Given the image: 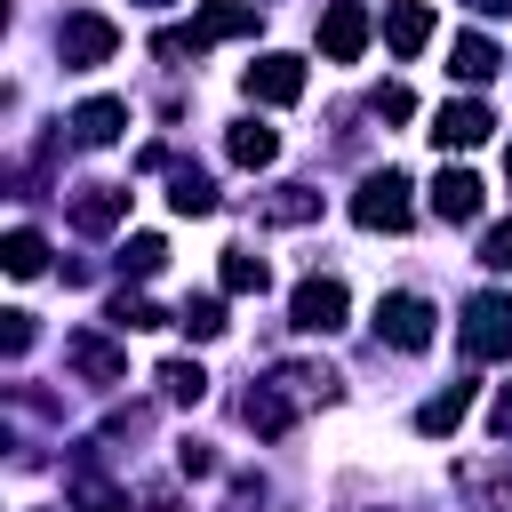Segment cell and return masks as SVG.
I'll use <instances>...</instances> for the list:
<instances>
[{"instance_id": "9", "label": "cell", "mask_w": 512, "mask_h": 512, "mask_svg": "<svg viewBox=\"0 0 512 512\" xmlns=\"http://www.w3.org/2000/svg\"><path fill=\"white\" fill-rule=\"evenodd\" d=\"M248 96L256 104H296L304 96V64L296 56H256L248 64Z\"/></svg>"}, {"instance_id": "32", "label": "cell", "mask_w": 512, "mask_h": 512, "mask_svg": "<svg viewBox=\"0 0 512 512\" xmlns=\"http://www.w3.org/2000/svg\"><path fill=\"white\" fill-rule=\"evenodd\" d=\"M488 432H496V440H512V384L496 392V408H488Z\"/></svg>"}, {"instance_id": "5", "label": "cell", "mask_w": 512, "mask_h": 512, "mask_svg": "<svg viewBox=\"0 0 512 512\" xmlns=\"http://www.w3.org/2000/svg\"><path fill=\"white\" fill-rule=\"evenodd\" d=\"M432 320H440V312H432L424 296H408V288L376 304V336H384V344H400V352H424V344H432Z\"/></svg>"}, {"instance_id": "24", "label": "cell", "mask_w": 512, "mask_h": 512, "mask_svg": "<svg viewBox=\"0 0 512 512\" xmlns=\"http://www.w3.org/2000/svg\"><path fill=\"white\" fill-rule=\"evenodd\" d=\"M112 328H120V336H136V328H160V304L120 288V296H112Z\"/></svg>"}, {"instance_id": "17", "label": "cell", "mask_w": 512, "mask_h": 512, "mask_svg": "<svg viewBox=\"0 0 512 512\" xmlns=\"http://www.w3.org/2000/svg\"><path fill=\"white\" fill-rule=\"evenodd\" d=\"M168 208H176V216H208V208H216L208 168H176V176H168Z\"/></svg>"}, {"instance_id": "33", "label": "cell", "mask_w": 512, "mask_h": 512, "mask_svg": "<svg viewBox=\"0 0 512 512\" xmlns=\"http://www.w3.org/2000/svg\"><path fill=\"white\" fill-rule=\"evenodd\" d=\"M472 8H480V16H512V0H472Z\"/></svg>"}, {"instance_id": "19", "label": "cell", "mask_w": 512, "mask_h": 512, "mask_svg": "<svg viewBox=\"0 0 512 512\" xmlns=\"http://www.w3.org/2000/svg\"><path fill=\"white\" fill-rule=\"evenodd\" d=\"M496 64H504V56H496V48L480 40V32H464V40L448 48V72H456V80H472V88H480V80H488Z\"/></svg>"}, {"instance_id": "22", "label": "cell", "mask_w": 512, "mask_h": 512, "mask_svg": "<svg viewBox=\"0 0 512 512\" xmlns=\"http://www.w3.org/2000/svg\"><path fill=\"white\" fill-rule=\"evenodd\" d=\"M160 264H168V240H160V232H136V240L120 248V272H136V280H152Z\"/></svg>"}, {"instance_id": "1", "label": "cell", "mask_w": 512, "mask_h": 512, "mask_svg": "<svg viewBox=\"0 0 512 512\" xmlns=\"http://www.w3.org/2000/svg\"><path fill=\"white\" fill-rule=\"evenodd\" d=\"M408 216H416V200H408V176H400V168L360 176V192H352V224H360V232H400Z\"/></svg>"}, {"instance_id": "15", "label": "cell", "mask_w": 512, "mask_h": 512, "mask_svg": "<svg viewBox=\"0 0 512 512\" xmlns=\"http://www.w3.org/2000/svg\"><path fill=\"white\" fill-rule=\"evenodd\" d=\"M224 152H232L240 168H272V160H280V136H272L264 120H240V128L224 136Z\"/></svg>"}, {"instance_id": "13", "label": "cell", "mask_w": 512, "mask_h": 512, "mask_svg": "<svg viewBox=\"0 0 512 512\" xmlns=\"http://www.w3.org/2000/svg\"><path fill=\"white\" fill-rule=\"evenodd\" d=\"M120 128H128V104H120V96H88V104L72 112V136H80V144H120Z\"/></svg>"}, {"instance_id": "23", "label": "cell", "mask_w": 512, "mask_h": 512, "mask_svg": "<svg viewBox=\"0 0 512 512\" xmlns=\"http://www.w3.org/2000/svg\"><path fill=\"white\" fill-rule=\"evenodd\" d=\"M224 288H232V296H264V256L224 248Z\"/></svg>"}, {"instance_id": "20", "label": "cell", "mask_w": 512, "mask_h": 512, "mask_svg": "<svg viewBox=\"0 0 512 512\" xmlns=\"http://www.w3.org/2000/svg\"><path fill=\"white\" fill-rule=\"evenodd\" d=\"M0 264H8V272H16V280H32V272H40V264H48V240H40V232H32V224H16V232H8V240H0Z\"/></svg>"}, {"instance_id": "4", "label": "cell", "mask_w": 512, "mask_h": 512, "mask_svg": "<svg viewBox=\"0 0 512 512\" xmlns=\"http://www.w3.org/2000/svg\"><path fill=\"white\" fill-rule=\"evenodd\" d=\"M464 352L472 360H512V296H472L464 304Z\"/></svg>"}, {"instance_id": "31", "label": "cell", "mask_w": 512, "mask_h": 512, "mask_svg": "<svg viewBox=\"0 0 512 512\" xmlns=\"http://www.w3.org/2000/svg\"><path fill=\"white\" fill-rule=\"evenodd\" d=\"M176 464H184V472H192V480H200V472H216V456H208V448H200V440H184V448H176Z\"/></svg>"}, {"instance_id": "11", "label": "cell", "mask_w": 512, "mask_h": 512, "mask_svg": "<svg viewBox=\"0 0 512 512\" xmlns=\"http://www.w3.org/2000/svg\"><path fill=\"white\" fill-rule=\"evenodd\" d=\"M120 216H128V184H80V200H72L80 232H112Z\"/></svg>"}, {"instance_id": "8", "label": "cell", "mask_w": 512, "mask_h": 512, "mask_svg": "<svg viewBox=\"0 0 512 512\" xmlns=\"http://www.w3.org/2000/svg\"><path fill=\"white\" fill-rule=\"evenodd\" d=\"M184 32H192V48H216V40H240V32H256V8H248V0H208V8H200Z\"/></svg>"}, {"instance_id": "16", "label": "cell", "mask_w": 512, "mask_h": 512, "mask_svg": "<svg viewBox=\"0 0 512 512\" xmlns=\"http://www.w3.org/2000/svg\"><path fill=\"white\" fill-rule=\"evenodd\" d=\"M64 352H72V368H80V376H96V384H120V376H128V360H120L104 336H72Z\"/></svg>"}, {"instance_id": "28", "label": "cell", "mask_w": 512, "mask_h": 512, "mask_svg": "<svg viewBox=\"0 0 512 512\" xmlns=\"http://www.w3.org/2000/svg\"><path fill=\"white\" fill-rule=\"evenodd\" d=\"M280 384H288V392H304V400H312V392H320V400L336 392V376H328V368H280Z\"/></svg>"}, {"instance_id": "26", "label": "cell", "mask_w": 512, "mask_h": 512, "mask_svg": "<svg viewBox=\"0 0 512 512\" xmlns=\"http://www.w3.org/2000/svg\"><path fill=\"white\" fill-rule=\"evenodd\" d=\"M304 216H320V192H304V184H288V192L272 200V224H304Z\"/></svg>"}, {"instance_id": "30", "label": "cell", "mask_w": 512, "mask_h": 512, "mask_svg": "<svg viewBox=\"0 0 512 512\" xmlns=\"http://www.w3.org/2000/svg\"><path fill=\"white\" fill-rule=\"evenodd\" d=\"M0 320H8V328H0V352H8V360H16V352H24V344H32V312H0Z\"/></svg>"}, {"instance_id": "27", "label": "cell", "mask_w": 512, "mask_h": 512, "mask_svg": "<svg viewBox=\"0 0 512 512\" xmlns=\"http://www.w3.org/2000/svg\"><path fill=\"white\" fill-rule=\"evenodd\" d=\"M480 264L488 272H512V224H488L480 232Z\"/></svg>"}, {"instance_id": "29", "label": "cell", "mask_w": 512, "mask_h": 512, "mask_svg": "<svg viewBox=\"0 0 512 512\" xmlns=\"http://www.w3.org/2000/svg\"><path fill=\"white\" fill-rule=\"evenodd\" d=\"M376 112H384V120H408V112H416V96H408L400 80H384V88H376Z\"/></svg>"}, {"instance_id": "6", "label": "cell", "mask_w": 512, "mask_h": 512, "mask_svg": "<svg viewBox=\"0 0 512 512\" xmlns=\"http://www.w3.org/2000/svg\"><path fill=\"white\" fill-rule=\"evenodd\" d=\"M360 48H368V8H360V0H328V16H320V56H328V64H360Z\"/></svg>"}, {"instance_id": "34", "label": "cell", "mask_w": 512, "mask_h": 512, "mask_svg": "<svg viewBox=\"0 0 512 512\" xmlns=\"http://www.w3.org/2000/svg\"><path fill=\"white\" fill-rule=\"evenodd\" d=\"M152 8H168V0H152Z\"/></svg>"}, {"instance_id": "7", "label": "cell", "mask_w": 512, "mask_h": 512, "mask_svg": "<svg viewBox=\"0 0 512 512\" xmlns=\"http://www.w3.org/2000/svg\"><path fill=\"white\" fill-rule=\"evenodd\" d=\"M488 128H496V120H488V104H472V96H456V104L432 112V144H440V152H472Z\"/></svg>"}, {"instance_id": "14", "label": "cell", "mask_w": 512, "mask_h": 512, "mask_svg": "<svg viewBox=\"0 0 512 512\" xmlns=\"http://www.w3.org/2000/svg\"><path fill=\"white\" fill-rule=\"evenodd\" d=\"M464 408H472V384H448V392H432V400L416 408V432H424V440H440V432H456V424H464Z\"/></svg>"}, {"instance_id": "12", "label": "cell", "mask_w": 512, "mask_h": 512, "mask_svg": "<svg viewBox=\"0 0 512 512\" xmlns=\"http://www.w3.org/2000/svg\"><path fill=\"white\" fill-rule=\"evenodd\" d=\"M384 40H392V56H416V48L432 40V8H424V0H392V8H384Z\"/></svg>"}, {"instance_id": "10", "label": "cell", "mask_w": 512, "mask_h": 512, "mask_svg": "<svg viewBox=\"0 0 512 512\" xmlns=\"http://www.w3.org/2000/svg\"><path fill=\"white\" fill-rule=\"evenodd\" d=\"M432 216L440 224H472L480 216V176L472 168H440L432 176Z\"/></svg>"}, {"instance_id": "25", "label": "cell", "mask_w": 512, "mask_h": 512, "mask_svg": "<svg viewBox=\"0 0 512 512\" xmlns=\"http://www.w3.org/2000/svg\"><path fill=\"white\" fill-rule=\"evenodd\" d=\"M176 328H184V336H200V344H208V336H224V304H216V296H192V304H184V312H176Z\"/></svg>"}, {"instance_id": "18", "label": "cell", "mask_w": 512, "mask_h": 512, "mask_svg": "<svg viewBox=\"0 0 512 512\" xmlns=\"http://www.w3.org/2000/svg\"><path fill=\"white\" fill-rule=\"evenodd\" d=\"M152 384H160V400L192 408V400L208 392V368H200V360H160V376H152Z\"/></svg>"}, {"instance_id": "2", "label": "cell", "mask_w": 512, "mask_h": 512, "mask_svg": "<svg viewBox=\"0 0 512 512\" xmlns=\"http://www.w3.org/2000/svg\"><path fill=\"white\" fill-rule=\"evenodd\" d=\"M112 48H120V24H112V16H96V8L64 16V32H56L64 72H96V64H112Z\"/></svg>"}, {"instance_id": "21", "label": "cell", "mask_w": 512, "mask_h": 512, "mask_svg": "<svg viewBox=\"0 0 512 512\" xmlns=\"http://www.w3.org/2000/svg\"><path fill=\"white\" fill-rule=\"evenodd\" d=\"M240 424H248V432H264V440H272V432H288V400H280V392H272V384H256V392H248V400H240Z\"/></svg>"}, {"instance_id": "3", "label": "cell", "mask_w": 512, "mask_h": 512, "mask_svg": "<svg viewBox=\"0 0 512 512\" xmlns=\"http://www.w3.org/2000/svg\"><path fill=\"white\" fill-rule=\"evenodd\" d=\"M344 312H352V296H344V280H328V272L296 280V296H288V320H296L304 336H336Z\"/></svg>"}]
</instances>
